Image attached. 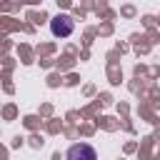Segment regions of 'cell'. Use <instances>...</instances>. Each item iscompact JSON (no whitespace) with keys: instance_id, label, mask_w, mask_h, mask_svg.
Here are the masks:
<instances>
[{"instance_id":"cell-1","label":"cell","mask_w":160,"mask_h":160,"mask_svg":"<svg viewBox=\"0 0 160 160\" xmlns=\"http://www.w3.org/2000/svg\"><path fill=\"white\" fill-rule=\"evenodd\" d=\"M72 30H75V20H72L68 12H60V15H55V18L50 20V32H52L55 38H68Z\"/></svg>"},{"instance_id":"cell-2","label":"cell","mask_w":160,"mask_h":160,"mask_svg":"<svg viewBox=\"0 0 160 160\" xmlns=\"http://www.w3.org/2000/svg\"><path fill=\"white\" fill-rule=\"evenodd\" d=\"M65 160H98V152L90 142H75L68 148Z\"/></svg>"}]
</instances>
